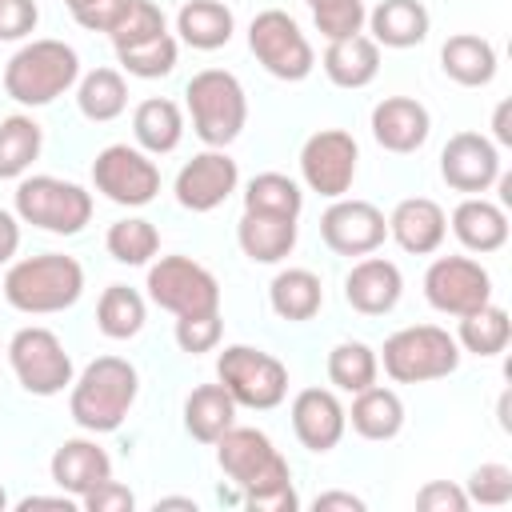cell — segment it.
Masks as SVG:
<instances>
[{
	"label": "cell",
	"mask_w": 512,
	"mask_h": 512,
	"mask_svg": "<svg viewBox=\"0 0 512 512\" xmlns=\"http://www.w3.org/2000/svg\"><path fill=\"white\" fill-rule=\"evenodd\" d=\"M508 336H512V320L492 300L480 304L476 312L460 316V328H456L460 352H472V356H500L508 348Z\"/></svg>",
	"instance_id": "cell-36"
},
{
	"label": "cell",
	"mask_w": 512,
	"mask_h": 512,
	"mask_svg": "<svg viewBox=\"0 0 512 512\" xmlns=\"http://www.w3.org/2000/svg\"><path fill=\"white\" fill-rule=\"evenodd\" d=\"M224 336V320L220 312H196V316H176V344L180 352L188 356H200V352H212Z\"/></svg>",
	"instance_id": "cell-44"
},
{
	"label": "cell",
	"mask_w": 512,
	"mask_h": 512,
	"mask_svg": "<svg viewBox=\"0 0 512 512\" xmlns=\"http://www.w3.org/2000/svg\"><path fill=\"white\" fill-rule=\"evenodd\" d=\"M348 416L332 388H300L292 396V432L308 452H332L344 440Z\"/></svg>",
	"instance_id": "cell-18"
},
{
	"label": "cell",
	"mask_w": 512,
	"mask_h": 512,
	"mask_svg": "<svg viewBox=\"0 0 512 512\" xmlns=\"http://www.w3.org/2000/svg\"><path fill=\"white\" fill-rule=\"evenodd\" d=\"M160 32H168V20H164L160 4H152V0H132V8H128L124 20L108 32V40H112V48H128V44H140V40L160 36Z\"/></svg>",
	"instance_id": "cell-43"
},
{
	"label": "cell",
	"mask_w": 512,
	"mask_h": 512,
	"mask_svg": "<svg viewBox=\"0 0 512 512\" xmlns=\"http://www.w3.org/2000/svg\"><path fill=\"white\" fill-rule=\"evenodd\" d=\"M160 508H188V512H196V500L192 496H164V500H156V512Z\"/></svg>",
	"instance_id": "cell-53"
},
{
	"label": "cell",
	"mask_w": 512,
	"mask_h": 512,
	"mask_svg": "<svg viewBox=\"0 0 512 512\" xmlns=\"http://www.w3.org/2000/svg\"><path fill=\"white\" fill-rule=\"evenodd\" d=\"M352 432L364 436V440H396L400 428H404V400L392 392V388H380V384H368L360 392H352V408L344 412Z\"/></svg>",
	"instance_id": "cell-25"
},
{
	"label": "cell",
	"mask_w": 512,
	"mask_h": 512,
	"mask_svg": "<svg viewBox=\"0 0 512 512\" xmlns=\"http://www.w3.org/2000/svg\"><path fill=\"white\" fill-rule=\"evenodd\" d=\"M148 300L172 316L220 312V280L192 256H160L148 268Z\"/></svg>",
	"instance_id": "cell-11"
},
{
	"label": "cell",
	"mask_w": 512,
	"mask_h": 512,
	"mask_svg": "<svg viewBox=\"0 0 512 512\" xmlns=\"http://www.w3.org/2000/svg\"><path fill=\"white\" fill-rule=\"evenodd\" d=\"M236 424V400L224 384H200L184 400V432L196 444H216Z\"/></svg>",
	"instance_id": "cell-30"
},
{
	"label": "cell",
	"mask_w": 512,
	"mask_h": 512,
	"mask_svg": "<svg viewBox=\"0 0 512 512\" xmlns=\"http://www.w3.org/2000/svg\"><path fill=\"white\" fill-rule=\"evenodd\" d=\"M148 320V308H144V296L128 284H108L96 300V328L108 336V340H132Z\"/></svg>",
	"instance_id": "cell-35"
},
{
	"label": "cell",
	"mask_w": 512,
	"mask_h": 512,
	"mask_svg": "<svg viewBox=\"0 0 512 512\" xmlns=\"http://www.w3.org/2000/svg\"><path fill=\"white\" fill-rule=\"evenodd\" d=\"M468 504H484V508H500L512 500V468L500 464V460H488L480 468L468 472Z\"/></svg>",
	"instance_id": "cell-42"
},
{
	"label": "cell",
	"mask_w": 512,
	"mask_h": 512,
	"mask_svg": "<svg viewBox=\"0 0 512 512\" xmlns=\"http://www.w3.org/2000/svg\"><path fill=\"white\" fill-rule=\"evenodd\" d=\"M440 176L448 188L480 196L500 176V148L484 132H456L440 148Z\"/></svg>",
	"instance_id": "cell-17"
},
{
	"label": "cell",
	"mask_w": 512,
	"mask_h": 512,
	"mask_svg": "<svg viewBox=\"0 0 512 512\" xmlns=\"http://www.w3.org/2000/svg\"><path fill=\"white\" fill-rule=\"evenodd\" d=\"M48 472H52V484H56L60 492L76 496V504H80V496H88L96 484L112 480V460H108V452H104L96 440L72 436V440H64V444L52 452Z\"/></svg>",
	"instance_id": "cell-21"
},
{
	"label": "cell",
	"mask_w": 512,
	"mask_h": 512,
	"mask_svg": "<svg viewBox=\"0 0 512 512\" xmlns=\"http://www.w3.org/2000/svg\"><path fill=\"white\" fill-rule=\"evenodd\" d=\"M240 184V168L224 148H204L200 156H192L180 172H176V204L188 212H212L220 208Z\"/></svg>",
	"instance_id": "cell-16"
},
{
	"label": "cell",
	"mask_w": 512,
	"mask_h": 512,
	"mask_svg": "<svg viewBox=\"0 0 512 512\" xmlns=\"http://www.w3.org/2000/svg\"><path fill=\"white\" fill-rule=\"evenodd\" d=\"M184 104L192 116V132L208 148L232 144L248 124V96L244 84L224 68H204L184 84Z\"/></svg>",
	"instance_id": "cell-5"
},
{
	"label": "cell",
	"mask_w": 512,
	"mask_h": 512,
	"mask_svg": "<svg viewBox=\"0 0 512 512\" xmlns=\"http://www.w3.org/2000/svg\"><path fill=\"white\" fill-rule=\"evenodd\" d=\"M416 508L420 512H468V492L452 480H428L416 492Z\"/></svg>",
	"instance_id": "cell-45"
},
{
	"label": "cell",
	"mask_w": 512,
	"mask_h": 512,
	"mask_svg": "<svg viewBox=\"0 0 512 512\" xmlns=\"http://www.w3.org/2000/svg\"><path fill=\"white\" fill-rule=\"evenodd\" d=\"M36 0H0V40H24L36 32Z\"/></svg>",
	"instance_id": "cell-46"
},
{
	"label": "cell",
	"mask_w": 512,
	"mask_h": 512,
	"mask_svg": "<svg viewBox=\"0 0 512 512\" xmlns=\"http://www.w3.org/2000/svg\"><path fill=\"white\" fill-rule=\"evenodd\" d=\"M508 112H512V104L508 100H500L496 104V112H492V136H496V144H512V124H508Z\"/></svg>",
	"instance_id": "cell-51"
},
{
	"label": "cell",
	"mask_w": 512,
	"mask_h": 512,
	"mask_svg": "<svg viewBox=\"0 0 512 512\" xmlns=\"http://www.w3.org/2000/svg\"><path fill=\"white\" fill-rule=\"evenodd\" d=\"M248 48L264 64L268 76L288 80V84L312 76V68H316V52H312L308 36L300 32V24L284 8H264V12L252 16V24H248Z\"/></svg>",
	"instance_id": "cell-10"
},
{
	"label": "cell",
	"mask_w": 512,
	"mask_h": 512,
	"mask_svg": "<svg viewBox=\"0 0 512 512\" xmlns=\"http://www.w3.org/2000/svg\"><path fill=\"white\" fill-rule=\"evenodd\" d=\"M364 24L372 28V40L384 48H416L428 36L432 20L420 0H380Z\"/></svg>",
	"instance_id": "cell-31"
},
{
	"label": "cell",
	"mask_w": 512,
	"mask_h": 512,
	"mask_svg": "<svg viewBox=\"0 0 512 512\" xmlns=\"http://www.w3.org/2000/svg\"><path fill=\"white\" fill-rule=\"evenodd\" d=\"M372 140L384 148V152H396V156H408L416 148H424L428 132H432V116L420 100L412 96H384L376 108H372Z\"/></svg>",
	"instance_id": "cell-19"
},
{
	"label": "cell",
	"mask_w": 512,
	"mask_h": 512,
	"mask_svg": "<svg viewBox=\"0 0 512 512\" xmlns=\"http://www.w3.org/2000/svg\"><path fill=\"white\" fill-rule=\"evenodd\" d=\"M404 296V276L392 260L384 256H364L352 264V272L344 276V300L360 312V316H388Z\"/></svg>",
	"instance_id": "cell-20"
},
{
	"label": "cell",
	"mask_w": 512,
	"mask_h": 512,
	"mask_svg": "<svg viewBox=\"0 0 512 512\" xmlns=\"http://www.w3.org/2000/svg\"><path fill=\"white\" fill-rule=\"evenodd\" d=\"M312 508H316V512H328V508H348V512H364V500H360V496H352V492H320V496L312 500Z\"/></svg>",
	"instance_id": "cell-50"
},
{
	"label": "cell",
	"mask_w": 512,
	"mask_h": 512,
	"mask_svg": "<svg viewBox=\"0 0 512 512\" xmlns=\"http://www.w3.org/2000/svg\"><path fill=\"white\" fill-rule=\"evenodd\" d=\"M8 364H12V376L24 392L32 396H60L64 388H72L76 380V368H72V356L64 348V340L52 332V328H40V324H28L20 328L12 340H8Z\"/></svg>",
	"instance_id": "cell-8"
},
{
	"label": "cell",
	"mask_w": 512,
	"mask_h": 512,
	"mask_svg": "<svg viewBox=\"0 0 512 512\" xmlns=\"http://www.w3.org/2000/svg\"><path fill=\"white\" fill-rule=\"evenodd\" d=\"M76 108L92 124H108L128 108V84L116 68H92L76 80Z\"/></svg>",
	"instance_id": "cell-33"
},
{
	"label": "cell",
	"mask_w": 512,
	"mask_h": 512,
	"mask_svg": "<svg viewBox=\"0 0 512 512\" xmlns=\"http://www.w3.org/2000/svg\"><path fill=\"white\" fill-rule=\"evenodd\" d=\"M80 508H84V512H132V508H136V496H132L128 484L104 480V484H96L88 496H80Z\"/></svg>",
	"instance_id": "cell-47"
},
{
	"label": "cell",
	"mask_w": 512,
	"mask_h": 512,
	"mask_svg": "<svg viewBox=\"0 0 512 512\" xmlns=\"http://www.w3.org/2000/svg\"><path fill=\"white\" fill-rule=\"evenodd\" d=\"M236 244L252 264H280L296 248V220L292 216L244 212L240 224H236Z\"/></svg>",
	"instance_id": "cell-27"
},
{
	"label": "cell",
	"mask_w": 512,
	"mask_h": 512,
	"mask_svg": "<svg viewBox=\"0 0 512 512\" xmlns=\"http://www.w3.org/2000/svg\"><path fill=\"white\" fill-rule=\"evenodd\" d=\"M104 248H108V256H112L116 264L140 268V264H148V260L160 252V232H156V224L144 220V216H124V220H116V224L108 228Z\"/></svg>",
	"instance_id": "cell-38"
},
{
	"label": "cell",
	"mask_w": 512,
	"mask_h": 512,
	"mask_svg": "<svg viewBox=\"0 0 512 512\" xmlns=\"http://www.w3.org/2000/svg\"><path fill=\"white\" fill-rule=\"evenodd\" d=\"M384 236H388V220L372 200L336 196L320 216V240L336 256H368L384 244Z\"/></svg>",
	"instance_id": "cell-15"
},
{
	"label": "cell",
	"mask_w": 512,
	"mask_h": 512,
	"mask_svg": "<svg viewBox=\"0 0 512 512\" xmlns=\"http://www.w3.org/2000/svg\"><path fill=\"white\" fill-rule=\"evenodd\" d=\"M80 80V56L64 40H28L4 64V92L24 108H44Z\"/></svg>",
	"instance_id": "cell-4"
},
{
	"label": "cell",
	"mask_w": 512,
	"mask_h": 512,
	"mask_svg": "<svg viewBox=\"0 0 512 512\" xmlns=\"http://www.w3.org/2000/svg\"><path fill=\"white\" fill-rule=\"evenodd\" d=\"M176 32L196 52H216L232 40L236 16L224 0H184L176 12Z\"/></svg>",
	"instance_id": "cell-28"
},
{
	"label": "cell",
	"mask_w": 512,
	"mask_h": 512,
	"mask_svg": "<svg viewBox=\"0 0 512 512\" xmlns=\"http://www.w3.org/2000/svg\"><path fill=\"white\" fill-rule=\"evenodd\" d=\"M496 64H500V60H496L492 40H484V36H476V32H456V36H448L444 48H440V68H444V76L456 80L460 88H484V84H492Z\"/></svg>",
	"instance_id": "cell-26"
},
{
	"label": "cell",
	"mask_w": 512,
	"mask_h": 512,
	"mask_svg": "<svg viewBox=\"0 0 512 512\" xmlns=\"http://www.w3.org/2000/svg\"><path fill=\"white\" fill-rule=\"evenodd\" d=\"M216 376L236 400V408L268 412L288 396V368L272 352L252 344H228L216 360Z\"/></svg>",
	"instance_id": "cell-9"
},
{
	"label": "cell",
	"mask_w": 512,
	"mask_h": 512,
	"mask_svg": "<svg viewBox=\"0 0 512 512\" xmlns=\"http://www.w3.org/2000/svg\"><path fill=\"white\" fill-rule=\"evenodd\" d=\"M16 508H20V512H24V508H64V512H68V508H76V496H68V492H60V496H24Z\"/></svg>",
	"instance_id": "cell-52"
},
{
	"label": "cell",
	"mask_w": 512,
	"mask_h": 512,
	"mask_svg": "<svg viewBox=\"0 0 512 512\" xmlns=\"http://www.w3.org/2000/svg\"><path fill=\"white\" fill-rule=\"evenodd\" d=\"M320 68L336 88H368L380 72V44L364 32L344 36V40H328Z\"/></svg>",
	"instance_id": "cell-24"
},
{
	"label": "cell",
	"mask_w": 512,
	"mask_h": 512,
	"mask_svg": "<svg viewBox=\"0 0 512 512\" xmlns=\"http://www.w3.org/2000/svg\"><path fill=\"white\" fill-rule=\"evenodd\" d=\"M356 160H360V148H356L352 132L320 128L300 148V176H304V184L312 192H320L324 200H336V196H344L352 188Z\"/></svg>",
	"instance_id": "cell-14"
},
{
	"label": "cell",
	"mask_w": 512,
	"mask_h": 512,
	"mask_svg": "<svg viewBox=\"0 0 512 512\" xmlns=\"http://www.w3.org/2000/svg\"><path fill=\"white\" fill-rule=\"evenodd\" d=\"M92 184L120 208H144L160 192V168L144 148L108 144L92 160Z\"/></svg>",
	"instance_id": "cell-12"
},
{
	"label": "cell",
	"mask_w": 512,
	"mask_h": 512,
	"mask_svg": "<svg viewBox=\"0 0 512 512\" xmlns=\"http://www.w3.org/2000/svg\"><path fill=\"white\" fill-rule=\"evenodd\" d=\"M64 4H68V12L76 16V12H84V8H88V4H96V0H64Z\"/></svg>",
	"instance_id": "cell-54"
},
{
	"label": "cell",
	"mask_w": 512,
	"mask_h": 512,
	"mask_svg": "<svg viewBox=\"0 0 512 512\" xmlns=\"http://www.w3.org/2000/svg\"><path fill=\"white\" fill-rule=\"evenodd\" d=\"M424 300L444 316H468L492 300V276L472 256H436L424 272Z\"/></svg>",
	"instance_id": "cell-13"
},
{
	"label": "cell",
	"mask_w": 512,
	"mask_h": 512,
	"mask_svg": "<svg viewBox=\"0 0 512 512\" xmlns=\"http://www.w3.org/2000/svg\"><path fill=\"white\" fill-rule=\"evenodd\" d=\"M8 508V492H4V484H0V512Z\"/></svg>",
	"instance_id": "cell-55"
},
{
	"label": "cell",
	"mask_w": 512,
	"mask_h": 512,
	"mask_svg": "<svg viewBox=\"0 0 512 512\" xmlns=\"http://www.w3.org/2000/svg\"><path fill=\"white\" fill-rule=\"evenodd\" d=\"M460 344L448 328L440 324H408L400 332H392L380 348V364L396 384H428V380H444L460 368Z\"/></svg>",
	"instance_id": "cell-6"
},
{
	"label": "cell",
	"mask_w": 512,
	"mask_h": 512,
	"mask_svg": "<svg viewBox=\"0 0 512 512\" xmlns=\"http://www.w3.org/2000/svg\"><path fill=\"white\" fill-rule=\"evenodd\" d=\"M40 144H44V128L32 116L24 112L4 116L0 120V180H20L40 156Z\"/></svg>",
	"instance_id": "cell-34"
},
{
	"label": "cell",
	"mask_w": 512,
	"mask_h": 512,
	"mask_svg": "<svg viewBox=\"0 0 512 512\" xmlns=\"http://www.w3.org/2000/svg\"><path fill=\"white\" fill-rule=\"evenodd\" d=\"M176 56H180V44L172 32H160V36H148L140 44H128V48H116V60L128 76H140V80H160L176 68Z\"/></svg>",
	"instance_id": "cell-40"
},
{
	"label": "cell",
	"mask_w": 512,
	"mask_h": 512,
	"mask_svg": "<svg viewBox=\"0 0 512 512\" xmlns=\"http://www.w3.org/2000/svg\"><path fill=\"white\" fill-rule=\"evenodd\" d=\"M128 8H132V0H96V4H88L84 12H76L72 20H76L80 28H88V32H112V28L124 20Z\"/></svg>",
	"instance_id": "cell-48"
},
{
	"label": "cell",
	"mask_w": 512,
	"mask_h": 512,
	"mask_svg": "<svg viewBox=\"0 0 512 512\" xmlns=\"http://www.w3.org/2000/svg\"><path fill=\"white\" fill-rule=\"evenodd\" d=\"M452 236L476 256L500 252L508 244V216L500 204H492L484 196H464L452 208Z\"/></svg>",
	"instance_id": "cell-23"
},
{
	"label": "cell",
	"mask_w": 512,
	"mask_h": 512,
	"mask_svg": "<svg viewBox=\"0 0 512 512\" xmlns=\"http://www.w3.org/2000/svg\"><path fill=\"white\" fill-rule=\"evenodd\" d=\"M136 392L140 376L124 356H96L68 388V416L92 436L116 432L136 404Z\"/></svg>",
	"instance_id": "cell-2"
},
{
	"label": "cell",
	"mask_w": 512,
	"mask_h": 512,
	"mask_svg": "<svg viewBox=\"0 0 512 512\" xmlns=\"http://www.w3.org/2000/svg\"><path fill=\"white\" fill-rule=\"evenodd\" d=\"M80 292H84V268L76 256L64 252L24 256L4 272V300L28 316L64 312L80 300Z\"/></svg>",
	"instance_id": "cell-3"
},
{
	"label": "cell",
	"mask_w": 512,
	"mask_h": 512,
	"mask_svg": "<svg viewBox=\"0 0 512 512\" xmlns=\"http://www.w3.org/2000/svg\"><path fill=\"white\" fill-rule=\"evenodd\" d=\"M216 464L236 488V504L248 512H296V488H292V468L280 456V448L268 440L260 428L232 424L216 440Z\"/></svg>",
	"instance_id": "cell-1"
},
{
	"label": "cell",
	"mask_w": 512,
	"mask_h": 512,
	"mask_svg": "<svg viewBox=\"0 0 512 512\" xmlns=\"http://www.w3.org/2000/svg\"><path fill=\"white\" fill-rule=\"evenodd\" d=\"M132 136L148 156H164L176 152V144L184 140V112L176 100L164 96H148L136 104L132 112Z\"/></svg>",
	"instance_id": "cell-32"
},
{
	"label": "cell",
	"mask_w": 512,
	"mask_h": 512,
	"mask_svg": "<svg viewBox=\"0 0 512 512\" xmlns=\"http://www.w3.org/2000/svg\"><path fill=\"white\" fill-rule=\"evenodd\" d=\"M268 304L280 320L288 324H304L320 312L324 304V284L312 268H280L268 284Z\"/></svg>",
	"instance_id": "cell-29"
},
{
	"label": "cell",
	"mask_w": 512,
	"mask_h": 512,
	"mask_svg": "<svg viewBox=\"0 0 512 512\" xmlns=\"http://www.w3.org/2000/svg\"><path fill=\"white\" fill-rule=\"evenodd\" d=\"M20 248V216L0 208V264H8Z\"/></svg>",
	"instance_id": "cell-49"
},
{
	"label": "cell",
	"mask_w": 512,
	"mask_h": 512,
	"mask_svg": "<svg viewBox=\"0 0 512 512\" xmlns=\"http://www.w3.org/2000/svg\"><path fill=\"white\" fill-rule=\"evenodd\" d=\"M388 236H392L404 252H412V256H432V252L444 244V236H448V216H444V208H440L436 200H428V196H408V200H400V204L392 208V216H388Z\"/></svg>",
	"instance_id": "cell-22"
},
{
	"label": "cell",
	"mask_w": 512,
	"mask_h": 512,
	"mask_svg": "<svg viewBox=\"0 0 512 512\" xmlns=\"http://www.w3.org/2000/svg\"><path fill=\"white\" fill-rule=\"evenodd\" d=\"M16 216L40 232L76 236L92 220V192L80 188L76 180H60V176H20Z\"/></svg>",
	"instance_id": "cell-7"
},
{
	"label": "cell",
	"mask_w": 512,
	"mask_h": 512,
	"mask_svg": "<svg viewBox=\"0 0 512 512\" xmlns=\"http://www.w3.org/2000/svg\"><path fill=\"white\" fill-rule=\"evenodd\" d=\"M304 192L292 176L284 172H260L244 188V212H264V216H300Z\"/></svg>",
	"instance_id": "cell-37"
},
{
	"label": "cell",
	"mask_w": 512,
	"mask_h": 512,
	"mask_svg": "<svg viewBox=\"0 0 512 512\" xmlns=\"http://www.w3.org/2000/svg\"><path fill=\"white\" fill-rule=\"evenodd\" d=\"M376 372H380V360H376V352L364 340L332 344V352H328V380H332V388L360 392V388L376 384Z\"/></svg>",
	"instance_id": "cell-39"
},
{
	"label": "cell",
	"mask_w": 512,
	"mask_h": 512,
	"mask_svg": "<svg viewBox=\"0 0 512 512\" xmlns=\"http://www.w3.org/2000/svg\"><path fill=\"white\" fill-rule=\"evenodd\" d=\"M304 4L316 28L324 32V40H344V36L364 32V20H368L364 0H304Z\"/></svg>",
	"instance_id": "cell-41"
}]
</instances>
